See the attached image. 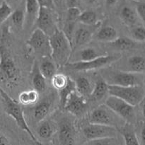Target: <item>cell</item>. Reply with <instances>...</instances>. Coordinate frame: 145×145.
Instances as JSON below:
<instances>
[{"mask_svg":"<svg viewBox=\"0 0 145 145\" xmlns=\"http://www.w3.org/2000/svg\"><path fill=\"white\" fill-rule=\"evenodd\" d=\"M76 22H74V21H65V25H64L63 30L62 31V32L64 33V34L65 35V36H66L67 38V39L69 40L71 45H72V43L74 34L75 31H76Z\"/></svg>","mask_w":145,"mask_h":145,"instance_id":"cell-35","label":"cell"},{"mask_svg":"<svg viewBox=\"0 0 145 145\" xmlns=\"http://www.w3.org/2000/svg\"><path fill=\"white\" fill-rule=\"evenodd\" d=\"M137 139L140 145H145V125L141 127L139 135H137Z\"/></svg>","mask_w":145,"mask_h":145,"instance_id":"cell-41","label":"cell"},{"mask_svg":"<svg viewBox=\"0 0 145 145\" xmlns=\"http://www.w3.org/2000/svg\"><path fill=\"white\" fill-rule=\"evenodd\" d=\"M81 0H67V5L69 8H79Z\"/></svg>","mask_w":145,"mask_h":145,"instance_id":"cell-42","label":"cell"},{"mask_svg":"<svg viewBox=\"0 0 145 145\" xmlns=\"http://www.w3.org/2000/svg\"><path fill=\"white\" fill-rule=\"evenodd\" d=\"M116 1H117V0H106V4L108 7H112L116 4Z\"/></svg>","mask_w":145,"mask_h":145,"instance_id":"cell-44","label":"cell"},{"mask_svg":"<svg viewBox=\"0 0 145 145\" xmlns=\"http://www.w3.org/2000/svg\"><path fill=\"white\" fill-rule=\"evenodd\" d=\"M105 55H100L99 51L93 48H86L76 52L74 55H72L69 62H89L99 57Z\"/></svg>","mask_w":145,"mask_h":145,"instance_id":"cell-20","label":"cell"},{"mask_svg":"<svg viewBox=\"0 0 145 145\" xmlns=\"http://www.w3.org/2000/svg\"><path fill=\"white\" fill-rule=\"evenodd\" d=\"M51 59L58 67H65L70 61L72 55V48L70 42L64 33L57 30L50 37Z\"/></svg>","mask_w":145,"mask_h":145,"instance_id":"cell-2","label":"cell"},{"mask_svg":"<svg viewBox=\"0 0 145 145\" xmlns=\"http://www.w3.org/2000/svg\"><path fill=\"white\" fill-rule=\"evenodd\" d=\"M106 105L126 123L133 125L135 120V106L117 97L109 96L106 101Z\"/></svg>","mask_w":145,"mask_h":145,"instance_id":"cell-7","label":"cell"},{"mask_svg":"<svg viewBox=\"0 0 145 145\" xmlns=\"http://www.w3.org/2000/svg\"><path fill=\"white\" fill-rule=\"evenodd\" d=\"M39 94L40 93L34 89L24 91L18 96V103L24 106L35 105L39 101Z\"/></svg>","mask_w":145,"mask_h":145,"instance_id":"cell-25","label":"cell"},{"mask_svg":"<svg viewBox=\"0 0 145 145\" xmlns=\"http://www.w3.org/2000/svg\"><path fill=\"white\" fill-rule=\"evenodd\" d=\"M68 79L69 77L63 74H56L51 79V82H52L53 87L58 91H59L66 86L68 82Z\"/></svg>","mask_w":145,"mask_h":145,"instance_id":"cell-34","label":"cell"},{"mask_svg":"<svg viewBox=\"0 0 145 145\" xmlns=\"http://www.w3.org/2000/svg\"><path fill=\"white\" fill-rule=\"evenodd\" d=\"M133 40L137 42H145V28L143 26L135 27L131 31Z\"/></svg>","mask_w":145,"mask_h":145,"instance_id":"cell-37","label":"cell"},{"mask_svg":"<svg viewBox=\"0 0 145 145\" xmlns=\"http://www.w3.org/2000/svg\"><path fill=\"white\" fill-rule=\"evenodd\" d=\"M140 74H135L127 71H113L108 74L106 81L109 85L119 86H133L142 85Z\"/></svg>","mask_w":145,"mask_h":145,"instance_id":"cell-9","label":"cell"},{"mask_svg":"<svg viewBox=\"0 0 145 145\" xmlns=\"http://www.w3.org/2000/svg\"><path fill=\"white\" fill-rule=\"evenodd\" d=\"M36 28L41 30L46 35L50 37L57 30V28L55 21V18L53 15V10L48 9L45 8L40 7L39 14L37 18Z\"/></svg>","mask_w":145,"mask_h":145,"instance_id":"cell-11","label":"cell"},{"mask_svg":"<svg viewBox=\"0 0 145 145\" xmlns=\"http://www.w3.org/2000/svg\"><path fill=\"white\" fill-rule=\"evenodd\" d=\"M59 145H76V133L73 123L68 119H62L58 123Z\"/></svg>","mask_w":145,"mask_h":145,"instance_id":"cell-12","label":"cell"},{"mask_svg":"<svg viewBox=\"0 0 145 145\" xmlns=\"http://www.w3.org/2000/svg\"><path fill=\"white\" fill-rule=\"evenodd\" d=\"M96 39L100 42L110 43L118 38V33L116 28L110 25H105L99 28L96 31Z\"/></svg>","mask_w":145,"mask_h":145,"instance_id":"cell-22","label":"cell"},{"mask_svg":"<svg viewBox=\"0 0 145 145\" xmlns=\"http://www.w3.org/2000/svg\"><path fill=\"white\" fill-rule=\"evenodd\" d=\"M100 26L101 22L99 21L94 25H84L76 29L72 40V51L89 43Z\"/></svg>","mask_w":145,"mask_h":145,"instance_id":"cell-13","label":"cell"},{"mask_svg":"<svg viewBox=\"0 0 145 145\" xmlns=\"http://www.w3.org/2000/svg\"><path fill=\"white\" fill-rule=\"evenodd\" d=\"M78 21L84 25H94L99 22L96 13L89 10L81 12Z\"/></svg>","mask_w":145,"mask_h":145,"instance_id":"cell-31","label":"cell"},{"mask_svg":"<svg viewBox=\"0 0 145 145\" xmlns=\"http://www.w3.org/2000/svg\"><path fill=\"white\" fill-rule=\"evenodd\" d=\"M74 82L76 85V92H78L84 97L86 96H90L93 90V87L90 81L87 78L83 76H78L74 80Z\"/></svg>","mask_w":145,"mask_h":145,"instance_id":"cell-28","label":"cell"},{"mask_svg":"<svg viewBox=\"0 0 145 145\" xmlns=\"http://www.w3.org/2000/svg\"><path fill=\"white\" fill-rule=\"evenodd\" d=\"M137 13L140 18L145 22V3H139L137 4Z\"/></svg>","mask_w":145,"mask_h":145,"instance_id":"cell-40","label":"cell"},{"mask_svg":"<svg viewBox=\"0 0 145 145\" xmlns=\"http://www.w3.org/2000/svg\"><path fill=\"white\" fill-rule=\"evenodd\" d=\"M16 1V0H6L5 1L8 4V5H10V3H14V1Z\"/></svg>","mask_w":145,"mask_h":145,"instance_id":"cell-45","label":"cell"},{"mask_svg":"<svg viewBox=\"0 0 145 145\" xmlns=\"http://www.w3.org/2000/svg\"><path fill=\"white\" fill-rule=\"evenodd\" d=\"M108 93L133 106L140 104L145 97V90L142 85L133 86H119L108 84Z\"/></svg>","mask_w":145,"mask_h":145,"instance_id":"cell-4","label":"cell"},{"mask_svg":"<svg viewBox=\"0 0 145 145\" xmlns=\"http://www.w3.org/2000/svg\"><path fill=\"white\" fill-rule=\"evenodd\" d=\"M110 47L116 50L127 51L133 49L135 47V41L127 37H118L112 42L108 43Z\"/></svg>","mask_w":145,"mask_h":145,"instance_id":"cell-26","label":"cell"},{"mask_svg":"<svg viewBox=\"0 0 145 145\" xmlns=\"http://www.w3.org/2000/svg\"><path fill=\"white\" fill-rule=\"evenodd\" d=\"M0 145H29L15 130L0 120Z\"/></svg>","mask_w":145,"mask_h":145,"instance_id":"cell-15","label":"cell"},{"mask_svg":"<svg viewBox=\"0 0 145 145\" xmlns=\"http://www.w3.org/2000/svg\"><path fill=\"white\" fill-rule=\"evenodd\" d=\"M35 131L36 135H38L37 139L41 142V141H50L53 137V135L55 134L56 130H55V127L50 122L43 120L38 123Z\"/></svg>","mask_w":145,"mask_h":145,"instance_id":"cell-19","label":"cell"},{"mask_svg":"<svg viewBox=\"0 0 145 145\" xmlns=\"http://www.w3.org/2000/svg\"><path fill=\"white\" fill-rule=\"evenodd\" d=\"M82 133L87 140H97L106 137H118L120 134L116 128L110 126L88 123L82 129Z\"/></svg>","mask_w":145,"mask_h":145,"instance_id":"cell-10","label":"cell"},{"mask_svg":"<svg viewBox=\"0 0 145 145\" xmlns=\"http://www.w3.org/2000/svg\"><path fill=\"white\" fill-rule=\"evenodd\" d=\"M120 55H102L89 62H69L65 65L66 69L76 72H86V71L94 70L101 69L107 67L110 64L116 62L120 59Z\"/></svg>","mask_w":145,"mask_h":145,"instance_id":"cell-6","label":"cell"},{"mask_svg":"<svg viewBox=\"0 0 145 145\" xmlns=\"http://www.w3.org/2000/svg\"><path fill=\"white\" fill-rule=\"evenodd\" d=\"M54 101L53 94L46 96L45 99L39 101L33 108L32 116L36 123L45 120L50 113Z\"/></svg>","mask_w":145,"mask_h":145,"instance_id":"cell-16","label":"cell"},{"mask_svg":"<svg viewBox=\"0 0 145 145\" xmlns=\"http://www.w3.org/2000/svg\"><path fill=\"white\" fill-rule=\"evenodd\" d=\"M108 93V84L104 79L96 81L90 96L93 100L99 101Z\"/></svg>","mask_w":145,"mask_h":145,"instance_id":"cell-27","label":"cell"},{"mask_svg":"<svg viewBox=\"0 0 145 145\" xmlns=\"http://www.w3.org/2000/svg\"><path fill=\"white\" fill-rule=\"evenodd\" d=\"M88 1H89L90 3H93V2H94L96 0H88Z\"/></svg>","mask_w":145,"mask_h":145,"instance_id":"cell-46","label":"cell"},{"mask_svg":"<svg viewBox=\"0 0 145 145\" xmlns=\"http://www.w3.org/2000/svg\"><path fill=\"white\" fill-rule=\"evenodd\" d=\"M119 133L123 138L124 145H140L137 137V133L131 124L125 123L118 130Z\"/></svg>","mask_w":145,"mask_h":145,"instance_id":"cell-21","label":"cell"},{"mask_svg":"<svg viewBox=\"0 0 145 145\" xmlns=\"http://www.w3.org/2000/svg\"><path fill=\"white\" fill-rule=\"evenodd\" d=\"M120 17L123 24L127 26H133L136 24V21H137V16H136L135 13L130 7H124L122 8Z\"/></svg>","mask_w":145,"mask_h":145,"instance_id":"cell-29","label":"cell"},{"mask_svg":"<svg viewBox=\"0 0 145 145\" xmlns=\"http://www.w3.org/2000/svg\"><path fill=\"white\" fill-rule=\"evenodd\" d=\"M0 96L3 101L5 113L11 118L18 127L25 132L35 144H40L41 142L37 139L29 125L27 123L24 116V110L18 102L13 99L2 88L0 87Z\"/></svg>","mask_w":145,"mask_h":145,"instance_id":"cell-1","label":"cell"},{"mask_svg":"<svg viewBox=\"0 0 145 145\" xmlns=\"http://www.w3.org/2000/svg\"><path fill=\"white\" fill-rule=\"evenodd\" d=\"M11 22L16 29L21 30L25 24V13L22 10H16L13 11L11 16Z\"/></svg>","mask_w":145,"mask_h":145,"instance_id":"cell-33","label":"cell"},{"mask_svg":"<svg viewBox=\"0 0 145 145\" xmlns=\"http://www.w3.org/2000/svg\"><path fill=\"white\" fill-rule=\"evenodd\" d=\"M80 14L81 11L79 8H69L67 11L66 21L77 22Z\"/></svg>","mask_w":145,"mask_h":145,"instance_id":"cell-38","label":"cell"},{"mask_svg":"<svg viewBox=\"0 0 145 145\" xmlns=\"http://www.w3.org/2000/svg\"><path fill=\"white\" fill-rule=\"evenodd\" d=\"M13 13L12 8L5 1H2L0 4V25L7 21Z\"/></svg>","mask_w":145,"mask_h":145,"instance_id":"cell-36","label":"cell"},{"mask_svg":"<svg viewBox=\"0 0 145 145\" xmlns=\"http://www.w3.org/2000/svg\"><path fill=\"white\" fill-rule=\"evenodd\" d=\"M82 145H124L121 142L118 137H106L97 140H87Z\"/></svg>","mask_w":145,"mask_h":145,"instance_id":"cell-32","label":"cell"},{"mask_svg":"<svg viewBox=\"0 0 145 145\" xmlns=\"http://www.w3.org/2000/svg\"><path fill=\"white\" fill-rule=\"evenodd\" d=\"M19 79V71L5 47L0 43V80L15 84Z\"/></svg>","mask_w":145,"mask_h":145,"instance_id":"cell-5","label":"cell"},{"mask_svg":"<svg viewBox=\"0 0 145 145\" xmlns=\"http://www.w3.org/2000/svg\"><path fill=\"white\" fill-rule=\"evenodd\" d=\"M40 7L48 8L50 10H55V3L53 0H37Z\"/></svg>","mask_w":145,"mask_h":145,"instance_id":"cell-39","label":"cell"},{"mask_svg":"<svg viewBox=\"0 0 145 145\" xmlns=\"http://www.w3.org/2000/svg\"><path fill=\"white\" fill-rule=\"evenodd\" d=\"M35 145H44V144H43V143H41L40 144H35Z\"/></svg>","mask_w":145,"mask_h":145,"instance_id":"cell-47","label":"cell"},{"mask_svg":"<svg viewBox=\"0 0 145 145\" xmlns=\"http://www.w3.org/2000/svg\"><path fill=\"white\" fill-rule=\"evenodd\" d=\"M63 108L73 116H82L86 109V101L85 98L76 91L69 95Z\"/></svg>","mask_w":145,"mask_h":145,"instance_id":"cell-14","label":"cell"},{"mask_svg":"<svg viewBox=\"0 0 145 145\" xmlns=\"http://www.w3.org/2000/svg\"><path fill=\"white\" fill-rule=\"evenodd\" d=\"M31 84L34 90L38 93H43L46 89V79L43 76L39 69L38 62L35 61L31 71Z\"/></svg>","mask_w":145,"mask_h":145,"instance_id":"cell-18","label":"cell"},{"mask_svg":"<svg viewBox=\"0 0 145 145\" xmlns=\"http://www.w3.org/2000/svg\"><path fill=\"white\" fill-rule=\"evenodd\" d=\"M140 106H141L142 114V116L145 119V97L144 98V99L142 101V102L140 103Z\"/></svg>","mask_w":145,"mask_h":145,"instance_id":"cell-43","label":"cell"},{"mask_svg":"<svg viewBox=\"0 0 145 145\" xmlns=\"http://www.w3.org/2000/svg\"><path fill=\"white\" fill-rule=\"evenodd\" d=\"M40 11V6L37 0H26L25 1V24L28 28H31L35 24Z\"/></svg>","mask_w":145,"mask_h":145,"instance_id":"cell-17","label":"cell"},{"mask_svg":"<svg viewBox=\"0 0 145 145\" xmlns=\"http://www.w3.org/2000/svg\"><path fill=\"white\" fill-rule=\"evenodd\" d=\"M76 91V85H75L74 81L72 80L69 77L66 86L59 91V101H60V104L62 108L65 106L69 95L73 93V92Z\"/></svg>","mask_w":145,"mask_h":145,"instance_id":"cell-30","label":"cell"},{"mask_svg":"<svg viewBox=\"0 0 145 145\" xmlns=\"http://www.w3.org/2000/svg\"><path fill=\"white\" fill-rule=\"evenodd\" d=\"M26 44L31 49L42 57L51 58L50 37L41 30L35 28L31 33Z\"/></svg>","mask_w":145,"mask_h":145,"instance_id":"cell-8","label":"cell"},{"mask_svg":"<svg viewBox=\"0 0 145 145\" xmlns=\"http://www.w3.org/2000/svg\"><path fill=\"white\" fill-rule=\"evenodd\" d=\"M57 67L50 57H43L39 65L42 74L46 79H51L55 74Z\"/></svg>","mask_w":145,"mask_h":145,"instance_id":"cell-24","label":"cell"},{"mask_svg":"<svg viewBox=\"0 0 145 145\" xmlns=\"http://www.w3.org/2000/svg\"><path fill=\"white\" fill-rule=\"evenodd\" d=\"M89 123L115 127L118 130L123 127L125 122L116 114L106 104L100 105L91 111L89 116Z\"/></svg>","mask_w":145,"mask_h":145,"instance_id":"cell-3","label":"cell"},{"mask_svg":"<svg viewBox=\"0 0 145 145\" xmlns=\"http://www.w3.org/2000/svg\"><path fill=\"white\" fill-rule=\"evenodd\" d=\"M128 71L135 74H142L145 72V57L133 55L127 61Z\"/></svg>","mask_w":145,"mask_h":145,"instance_id":"cell-23","label":"cell"}]
</instances>
